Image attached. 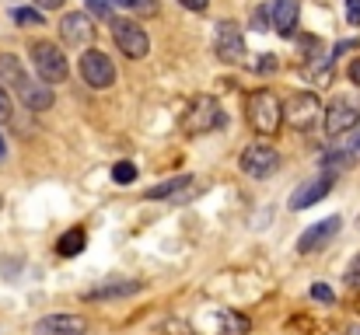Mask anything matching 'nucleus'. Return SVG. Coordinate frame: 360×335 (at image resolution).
I'll use <instances>...</instances> for the list:
<instances>
[{"mask_svg": "<svg viewBox=\"0 0 360 335\" xmlns=\"http://www.w3.org/2000/svg\"><path fill=\"white\" fill-rule=\"evenodd\" d=\"M269 14H273V11H269V4H266V7H259V11H252V28H255V32H266Z\"/></svg>", "mask_w": 360, "mask_h": 335, "instance_id": "obj_24", "label": "nucleus"}, {"mask_svg": "<svg viewBox=\"0 0 360 335\" xmlns=\"http://www.w3.org/2000/svg\"><path fill=\"white\" fill-rule=\"evenodd\" d=\"M354 161H360V126L347 136V140H340L329 154H326V168L329 171H340V168H347V164H354Z\"/></svg>", "mask_w": 360, "mask_h": 335, "instance_id": "obj_15", "label": "nucleus"}, {"mask_svg": "<svg viewBox=\"0 0 360 335\" xmlns=\"http://www.w3.org/2000/svg\"><path fill=\"white\" fill-rule=\"evenodd\" d=\"M357 126H360V98H354V95L333 98V105L326 109V133L329 136H347Z\"/></svg>", "mask_w": 360, "mask_h": 335, "instance_id": "obj_4", "label": "nucleus"}, {"mask_svg": "<svg viewBox=\"0 0 360 335\" xmlns=\"http://www.w3.org/2000/svg\"><path fill=\"white\" fill-rule=\"evenodd\" d=\"M32 63H35L39 77L49 81V84H63L67 74H70L67 56H63L60 46H53V42H35V46H32Z\"/></svg>", "mask_w": 360, "mask_h": 335, "instance_id": "obj_5", "label": "nucleus"}, {"mask_svg": "<svg viewBox=\"0 0 360 335\" xmlns=\"http://www.w3.org/2000/svg\"><path fill=\"white\" fill-rule=\"evenodd\" d=\"M14 91H18V98H21V105L32 112H46L53 105V91L46 88V84H32L28 77H21L18 84H14Z\"/></svg>", "mask_w": 360, "mask_h": 335, "instance_id": "obj_16", "label": "nucleus"}, {"mask_svg": "<svg viewBox=\"0 0 360 335\" xmlns=\"http://www.w3.org/2000/svg\"><path fill=\"white\" fill-rule=\"evenodd\" d=\"M35 335H88V322L81 315H46L35 325Z\"/></svg>", "mask_w": 360, "mask_h": 335, "instance_id": "obj_13", "label": "nucleus"}, {"mask_svg": "<svg viewBox=\"0 0 360 335\" xmlns=\"http://www.w3.org/2000/svg\"><path fill=\"white\" fill-rule=\"evenodd\" d=\"M241 171L248 178H273L280 171V154L269 143H252L241 150Z\"/></svg>", "mask_w": 360, "mask_h": 335, "instance_id": "obj_8", "label": "nucleus"}, {"mask_svg": "<svg viewBox=\"0 0 360 335\" xmlns=\"http://www.w3.org/2000/svg\"><path fill=\"white\" fill-rule=\"evenodd\" d=\"M200 189V182L193 175H182V178H172V182H161L154 189H147V199H175V203H186L193 199V192Z\"/></svg>", "mask_w": 360, "mask_h": 335, "instance_id": "obj_14", "label": "nucleus"}, {"mask_svg": "<svg viewBox=\"0 0 360 335\" xmlns=\"http://www.w3.org/2000/svg\"><path fill=\"white\" fill-rule=\"evenodd\" d=\"M350 81L360 88V60H354V63H350Z\"/></svg>", "mask_w": 360, "mask_h": 335, "instance_id": "obj_31", "label": "nucleus"}, {"mask_svg": "<svg viewBox=\"0 0 360 335\" xmlns=\"http://www.w3.org/2000/svg\"><path fill=\"white\" fill-rule=\"evenodd\" d=\"M248 122H252L255 133L276 136L280 133V122H283V102L273 91H255L248 98Z\"/></svg>", "mask_w": 360, "mask_h": 335, "instance_id": "obj_2", "label": "nucleus"}, {"mask_svg": "<svg viewBox=\"0 0 360 335\" xmlns=\"http://www.w3.org/2000/svg\"><path fill=\"white\" fill-rule=\"evenodd\" d=\"M269 11H273V32L283 35V39L294 35V28H297V14H301V4H297V0H273Z\"/></svg>", "mask_w": 360, "mask_h": 335, "instance_id": "obj_17", "label": "nucleus"}, {"mask_svg": "<svg viewBox=\"0 0 360 335\" xmlns=\"http://www.w3.org/2000/svg\"><path fill=\"white\" fill-rule=\"evenodd\" d=\"M25 74H21V63H18V56H11V53H4L0 56V84H18Z\"/></svg>", "mask_w": 360, "mask_h": 335, "instance_id": "obj_20", "label": "nucleus"}, {"mask_svg": "<svg viewBox=\"0 0 360 335\" xmlns=\"http://www.w3.org/2000/svg\"><path fill=\"white\" fill-rule=\"evenodd\" d=\"M333 182H336L333 171H326V175H319V178H311V182H304V185H297L294 196H290V210H308V206H315L319 199L329 196Z\"/></svg>", "mask_w": 360, "mask_h": 335, "instance_id": "obj_12", "label": "nucleus"}, {"mask_svg": "<svg viewBox=\"0 0 360 335\" xmlns=\"http://www.w3.org/2000/svg\"><path fill=\"white\" fill-rule=\"evenodd\" d=\"M109 4H116V7H136V0H109Z\"/></svg>", "mask_w": 360, "mask_h": 335, "instance_id": "obj_34", "label": "nucleus"}, {"mask_svg": "<svg viewBox=\"0 0 360 335\" xmlns=\"http://www.w3.org/2000/svg\"><path fill=\"white\" fill-rule=\"evenodd\" d=\"M60 39H63L67 46H88V42L95 39V25H91V18L81 14V11L63 14V18H60Z\"/></svg>", "mask_w": 360, "mask_h": 335, "instance_id": "obj_11", "label": "nucleus"}, {"mask_svg": "<svg viewBox=\"0 0 360 335\" xmlns=\"http://www.w3.org/2000/svg\"><path fill=\"white\" fill-rule=\"evenodd\" d=\"M112 182H120V185H129V182H136V168H133L129 161H120V164L112 168Z\"/></svg>", "mask_w": 360, "mask_h": 335, "instance_id": "obj_22", "label": "nucleus"}, {"mask_svg": "<svg viewBox=\"0 0 360 335\" xmlns=\"http://www.w3.org/2000/svg\"><path fill=\"white\" fill-rule=\"evenodd\" d=\"M221 329H224V335H248V318L235 315V311H224L221 315Z\"/></svg>", "mask_w": 360, "mask_h": 335, "instance_id": "obj_21", "label": "nucleus"}, {"mask_svg": "<svg viewBox=\"0 0 360 335\" xmlns=\"http://www.w3.org/2000/svg\"><path fill=\"white\" fill-rule=\"evenodd\" d=\"M340 227H343V217H326V221L311 223V227L297 237V255H315V251H322V248L340 234Z\"/></svg>", "mask_w": 360, "mask_h": 335, "instance_id": "obj_9", "label": "nucleus"}, {"mask_svg": "<svg viewBox=\"0 0 360 335\" xmlns=\"http://www.w3.org/2000/svg\"><path fill=\"white\" fill-rule=\"evenodd\" d=\"M214 49H217V56L224 63H245V39H241V28L235 21H221L217 25Z\"/></svg>", "mask_w": 360, "mask_h": 335, "instance_id": "obj_10", "label": "nucleus"}, {"mask_svg": "<svg viewBox=\"0 0 360 335\" xmlns=\"http://www.w3.org/2000/svg\"><path fill=\"white\" fill-rule=\"evenodd\" d=\"M133 11H140V14H158V4H154V0H136Z\"/></svg>", "mask_w": 360, "mask_h": 335, "instance_id": "obj_29", "label": "nucleus"}, {"mask_svg": "<svg viewBox=\"0 0 360 335\" xmlns=\"http://www.w3.org/2000/svg\"><path fill=\"white\" fill-rule=\"evenodd\" d=\"M182 7H186V11H207L210 0H182Z\"/></svg>", "mask_w": 360, "mask_h": 335, "instance_id": "obj_30", "label": "nucleus"}, {"mask_svg": "<svg viewBox=\"0 0 360 335\" xmlns=\"http://www.w3.org/2000/svg\"><path fill=\"white\" fill-rule=\"evenodd\" d=\"M347 21L360 25V0H347Z\"/></svg>", "mask_w": 360, "mask_h": 335, "instance_id": "obj_27", "label": "nucleus"}, {"mask_svg": "<svg viewBox=\"0 0 360 335\" xmlns=\"http://www.w3.org/2000/svg\"><path fill=\"white\" fill-rule=\"evenodd\" d=\"M63 0H39V7H46V11H56Z\"/></svg>", "mask_w": 360, "mask_h": 335, "instance_id": "obj_33", "label": "nucleus"}, {"mask_svg": "<svg viewBox=\"0 0 360 335\" xmlns=\"http://www.w3.org/2000/svg\"><path fill=\"white\" fill-rule=\"evenodd\" d=\"M357 335H360V332H357Z\"/></svg>", "mask_w": 360, "mask_h": 335, "instance_id": "obj_37", "label": "nucleus"}, {"mask_svg": "<svg viewBox=\"0 0 360 335\" xmlns=\"http://www.w3.org/2000/svg\"><path fill=\"white\" fill-rule=\"evenodd\" d=\"M322 119V102L311 95V91H297L283 102V122L297 133H308L315 129V122Z\"/></svg>", "mask_w": 360, "mask_h": 335, "instance_id": "obj_3", "label": "nucleus"}, {"mask_svg": "<svg viewBox=\"0 0 360 335\" xmlns=\"http://www.w3.org/2000/svg\"><path fill=\"white\" fill-rule=\"evenodd\" d=\"M0 206H4V196H0Z\"/></svg>", "mask_w": 360, "mask_h": 335, "instance_id": "obj_36", "label": "nucleus"}, {"mask_svg": "<svg viewBox=\"0 0 360 335\" xmlns=\"http://www.w3.org/2000/svg\"><path fill=\"white\" fill-rule=\"evenodd\" d=\"M347 283L360 290V255H354V262H350V269H347Z\"/></svg>", "mask_w": 360, "mask_h": 335, "instance_id": "obj_26", "label": "nucleus"}, {"mask_svg": "<svg viewBox=\"0 0 360 335\" xmlns=\"http://www.w3.org/2000/svg\"><path fill=\"white\" fill-rule=\"evenodd\" d=\"M112 39L122 49V56H129V60H143L150 53V39H147L143 25H136L129 18H112Z\"/></svg>", "mask_w": 360, "mask_h": 335, "instance_id": "obj_6", "label": "nucleus"}, {"mask_svg": "<svg viewBox=\"0 0 360 335\" xmlns=\"http://www.w3.org/2000/svg\"><path fill=\"white\" fill-rule=\"evenodd\" d=\"M14 21L18 25H42V14L32 11V7H21V11H14Z\"/></svg>", "mask_w": 360, "mask_h": 335, "instance_id": "obj_23", "label": "nucleus"}, {"mask_svg": "<svg viewBox=\"0 0 360 335\" xmlns=\"http://www.w3.org/2000/svg\"><path fill=\"white\" fill-rule=\"evenodd\" d=\"M224 126V112H221V102L210 98V95H200L189 102V109L182 112V133L186 136H203L210 129H221Z\"/></svg>", "mask_w": 360, "mask_h": 335, "instance_id": "obj_1", "label": "nucleus"}, {"mask_svg": "<svg viewBox=\"0 0 360 335\" xmlns=\"http://www.w3.org/2000/svg\"><path fill=\"white\" fill-rule=\"evenodd\" d=\"M77 70H81L84 84H91V88H98V91H105V88L116 84V63H112L102 49H88V53L81 56Z\"/></svg>", "mask_w": 360, "mask_h": 335, "instance_id": "obj_7", "label": "nucleus"}, {"mask_svg": "<svg viewBox=\"0 0 360 335\" xmlns=\"http://www.w3.org/2000/svg\"><path fill=\"white\" fill-rule=\"evenodd\" d=\"M136 290H140V283H136V280H126V283H102V287L88 290L84 297H91V301H102V297H129V294H136Z\"/></svg>", "mask_w": 360, "mask_h": 335, "instance_id": "obj_19", "label": "nucleus"}, {"mask_svg": "<svg viewBox=\"0 0 360 335\" xmlns=\"http://www.w3.org/2000/svg\"><path fill=\"white\" fill-rule=\"evenodd\" d=\"M4 150H7V147H4V136H0V157H4Z\"/></svg>", "mask_w": 360, "mask_h": 335, "instance_id": "obj_35", "label": "nucleus"}, {"mask_svg": "<svg viewBox=\"0 0 360 335\" xmlns=\"http://www.w3.org/2000/svg\"><path fill=\"white\" fill-rule=\"evenodd\" d=\"M84 227H70L67 234H60V241H56V251L63 255V258H74V255H81L84 251Z\"/></svg>", "mask_w": 360, "mask_h": 335, "instance_id": "obj_18", "label": "nucleus"}, {"mask_svg": "<svg viewBox=\"0 0 360 335\" xmlns=\"http://www.w3.org/2000/svg\"><path fill=\"white\" fill-rule=\"evenodd\" d=\"M11 119V98H7V91L0 88V122H7Z\"/></svg>", "mask_w": 360, "mask_h": 335, "instance_id": "obj_28", "label": "nucleus"}, {"mask_svg": "<svg viewBox=\"0 0 360 335\" xmlns=\"http://www.w3.org/2000/svg\"><path fill=\"white\" fill-rule=\"evenodd\" d=\"M311 297H315V301H322V304H333V301H336V294H333L326 283H315V287H311Z\"/></svg>", "mask_w": 360, "mask_h": 335, "instance_id": "obj_25", "label": "nucleus"}, {"mask_svg": "<svg viewBox=\"0 0 360 335\" xmlns=\"http://www.w3.org/2000/svg\"><path fill=\"white\" fill-rule=\"evenodd\" d=\"M91 11H95V14H102V18H105V14H109V7H105V4H102V0H91Z\"/></svg>", "mask_w": 360, "mask_h": 335, "instance_id": "obj_32", "label": "nucleus"}]
</instances>
